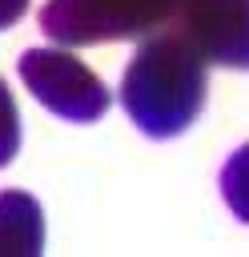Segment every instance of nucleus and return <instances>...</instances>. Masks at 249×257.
Returning a JSON list of instances; mask_svg holds the SVG:
<instances>
[{
  "label": "nucleus",
  "mask_w": 249,
  "mask_h": 257,
  "mask_svg": "<svg viewBox=\"0 0 249 257\" xmlns=\"http://www.w3.org/2000/svg\"><path fill=\"white\" fill-rule=\"evenodd\" d=\"M205 88H209L205 56L177 28L173 32L157 28L141 36V48L133 52L120 76V108L145 137L173 141L205 108Z\"/></svg>",
  "instance_id": "f257e3e1"
},
{
  "label": "nucleus",
  "mask_w": 249,
  "mask_h": 257,
  "mask_svg": "<svg viewBox=\"0 0 249 257\" xmlns=\"http://www.w3.org/2000/svg\"><path fill=\"white\" fill-rule=\"evenodd\" d=\"M181 0H44L40 28L52 44L84 48L108 40H141L177 16Z\"/></svg>",
  "instance_id": "f03ea898"
},
{
  "label": "nucleus",
  "mask_w": 249,
  "mask_h": 257,
  "mask_svg": "<svg viewBox=\"0 0 249 257\" xmlns=\"http://www.w3.org/2000/svg\"><path fill=\"white\" fill-rule=\"evenodd\" d=\"M24 88L60 120L72 124H92L108 112V88L104 80L80 60L72 56L64 44L60 48H28L16 64Z\"/></svg>",
  "instance_id": "7ed1b4c3"
},
{
  "label": "nucleus",
  "mask_w": 249,
  "mask_h": 257,
  "mask_svg": "<svg viewBox=\"0 0 249 257\" xmlns=\"http://www.w3.org/2000/svg\"><path fill=\"white\" fill-rule=\"evenodd\" d=\"M173 20L205 64L249 72V0H181Z\"/></svg>",
  "instance_id": "20e7f679"
},
{
  "label": "nucleus",
  "mask_w": 249,
  "mask_h": 257,
  "mask_svg": "<svg viewBox=\"0 0 249 257\" xmlns=\"http://www.w3.org/2000/svg\"><path fill=\"white\" fill-rule=\"evenodd\" d=\"M44 249V213L32 193L4 189L0 193V253L4 257H36Z\"/></svg>",
  "instance_id": "39448f33"
},
{
  "label": "nucleus",
  "mask_w": 249,
  "mask_h": 257,
  "mask_svg": "<svg viewBox=\"0 0 249 257\" xmlns=\"http://www.w3.org/2000/svg\"><path fill=\"white\" fill-rule=\"evenodd\" d=\"M217 185H221V197H225L229 213L249 225V145H241V149L221 165Z\"/></svg>",
  "instance_id": "423d86ee"
},
{
  "label": "nucleus",
  "mask_w": 249,
  "mask_h": 257,
  "mask_svg": "<svg viewBox=\"0 0 249 257\" xmlns=\"http://www.w3.org/2000/svg\"><path fill=\"white\" fill-rule=\"evenodd\" d=\"M16 153H20V112H16V100L0 76V169H8Z\"/></svg>",
  "instance_id": "0eeeda50"
},
{
  "label": "nucleus",
  "mask_w": 249,
  "mask_h": 257,
  "mask_svg": "<svg viewBox=\"0 0 249 257\" xmlns=\"http://www.w3.org/2000/svg\"><path fill=\"white\" fill-rule=\"evenodd\" d=\"M24 12H28V0H0V32L12 28Z\"/></svg>",
  "instance_id": "6e6552de"
}]
</instances>
